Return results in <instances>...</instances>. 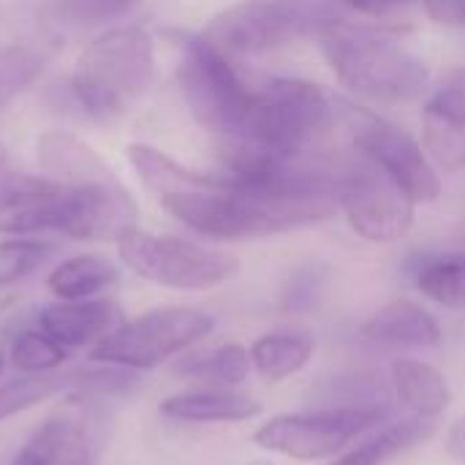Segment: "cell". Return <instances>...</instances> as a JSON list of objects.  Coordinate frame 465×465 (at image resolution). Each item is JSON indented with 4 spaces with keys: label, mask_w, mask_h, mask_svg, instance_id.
Instances as JSON below:
<instances>
[{
    "label": "cell",
    "mask_w": 465,
    "mask_h": 465,
    "mask_svg": "<svg viewBox=\"0 0 465 465\" xmlns=\"http://www.w3.org/2000/svg\"><path fill=\"white\" fill-rule=\"evenodd\" d=\"M319 41L338 82L354 95L379 104H406L428 90L430 71L425 60L392 33L338 22Z\"/></svg>",
    "instance_id": "cell-3"
},
{
    "label": "cell",
    "mask_w": 465,
    "mask_h": 465,
    "mask_svg": "<svg viewBox=\"0 0 465 465\" xmlns=\"http://www.w3.org/2000/svg\"><path fill=\"white\" fill-rule=\"evenodd\" d=\"M125 153H128V161H131L136 177L142 180V185L147 191H153L158 199L169 196V193H180V191L207 188L218 177V174H207V172H193L147 144H131Z\"/></svg>",
    "instance_id": "cell-22"
},
{
    "label": "cell",
    "mask_w": 465,
    "mask_h": 465,
    "mask_svg": "<svg viewBox=\"0 0 465 465\" xmlns=\"http://www.w3.org/2000/svg\"><path fill=\"white\" fill-rule=\"evenodd\" d=\"M346 117L351 123L354 147L392 174L417 204L436 202L441 196V177L430 155L409 131L360 106H346Z\"/></svg>",
    "instance_id": "cell-12"
},
{
    "label": "cell",
    "mask_w": 465,
    "mask_h": 465,
    "mask_svg": "<svg viewBox=\"0 0 465 465\" xmlns=\"http://www.w3.org/2000/svg\"><path fill=\"white\" fill-rule=\"evenodd\" d=\"M425 147L447 172L465 169V68L452 71L425 104Z\"/></svg>",
    "instance_id": "cell-13"
},
{
    "label": "cell",
    "mask_w": 465,
    "mask_h": 465,
    "mask_svg": "<svg viewBox=\"0 0 465 465\" xmlns=\"http://www.w3.org/2000/svg\"><path fill=\"white\" fill-rule=\"evenodd\" d=\"M123 324V311L112 300H57L38 313V327L65 349L95 346Z\"/></svg>",
    "instance_id": "cell-15"
},
{
    "label": "cell",
    "mask_w": 465,
    "mask_h": 465,
    "mask_svg": "<svg viewBox=\"0 0 465 465\" xmlns=\"http://www.w3.org/2000/svg\"><path fill=\"white\" fill-rule=\"evenodd\" d=\"M123 264L139 278L177 292H207L232 281L240 262L223 251L204 248L191 240L128 232L117 242Z\"/></svg>",
    "instance_id": "cell-9"
},
{
    "label": "cell",
    "mask_w": 465,
    "mask_h": 465,
    "mask_svg": "<svg viewBox=\"0 0 465 465\" xmlns=\"http://www.w3.org/2000/svg\"><path fill=\"white\" fill-rule=\"evenodd\" d=\"M253 365H251V354L245 346L240 343H223L218 349H210L204 354L188 357L177 373L180 376H191V379H204L213 381L218 387H240L242 381H248Z\"/></svg>",
    "instance_id": "cell-24"
},
{
    "label": "cell",
    "mask_w": 465,
    "mask_h": 465,
    "mask_svg": "<svg viewBox=\"0 0 465 465\" xmlns=\"http://www.w3.org/2000/svg\"><path fill=\"white\" fill-rule=\"evenodd\" d=\"M134 0H54V14L76 27L104 25L123 16Z\"/></svg>",
    "instance_id": "cell-30"
},
{
    "label": "cell",
    "mask_w": 465,
    "mask_h": 465,
    "mask_svg": "<svg viewBox=\"0 0 465 465\" xmlns=\"http://www.w3.org/2000/svg\"><path fill=\"white\" fill-rule=\"evenodd\" d=\"M161 204L202 237L256 240L330 221L338 210V196L324 191H253L218 172L213 185L161 196Z\"/></svg>",
    "instance_id": "cell-2"
},
{
    "label": "cell",
    "mask_w": 465,
    "mask_h": 465,
    "mask_svg": "<svg viewBox=\"0 0 465 465\" xmlns=\"http://www.w3.org/2000/svg\"><path fill=\"white\" fill-rule=\"evenodd\" d=\"M335 114L327 93L305 79H267L256 87V106L245 139L283 155H302L330 128Z\"/></svg>",
    "instance_id": "cell-11"
},
{
    "label": "cell",
    "mask_w": 465,
    "mask_h": 465,
    "mask_svg": "<svg viewBox=\"0 0 465 465\" xmlns=\"http://www.w3.org/2000/svg\"><path fill=\"white\" fill-rule=\"evenodd\" d=\"M153 76V38L142 27H112L79 52L71 90L90 117L112 123L131 112V106L150 90Z\"/></svg>",
    "instance_id": "cell-4"
},
{
    "label": "cell",
    "mask_w": 465,
    "mask_h": 465,
    "mask_svg": "<svg viewBox=\"0 0 465 465\" xmlns=\"http://www.w3.org/2000/svg\"><path fill=\"white\" fill-rule=\"evenodd\" d=\"M120 278L117 267L98 253H82V256H71L63 264H57L49 278L46 286L57 300H90L101 292H106L109 286H114Z\"/></svg>",
    "instance_id": "cell-23"
},
{
    "label": "cell",
    "mask_w": 465,
    "mask_h": 465,
    "mask_svg": "<svg viewBox=\"0 0 465 465\" xmlns=\"http://www.w3.org/2000/svg\"><path fill=\"white\" fill-rule=\"evenodd\" d=\"M215 330V316L191 308H155L131 322H123L101 343L90 349L95 365H117L128 371H150L172 360L174 354L191 349Z\"/></svg>",
    "instance_id": "cell-8"
},
{
    "label": "cell",
    "mask_w": 465,
    "mask_h": 465,
    "mask_svg": "<svg viewBox=\"0 0 465 465\" xmlns=\"http://www.w3.org/2000/svg\"><path fill=\"white\" fill-rule=\"evenodd\" d=\"M327 286V267L324 264H305L289 275L281 289V311L289 316L308 313L319 305Z\"/></svg>",
    "instance_id": "cell-29"
},
{
    "label": "cell",
    "mask_w": 465,
    "mask_h": 465,
    "mask_svg": "<svg viewBox=\"0 0 465 465\" xmlns=\"http://www.w3.org/2000/svg\"><path fill=\"white\" fill-rule=\"evenodd\" d=\"M444 447H447L450 458H455V460L465 463V417H460V420L450 428Z\"/></svg>",
    "instance_id": "cell-34"
},
{
    "label": "cell",
    "mask_w": 465,
    "mask_h": 465,
    "mask_svg": "<svg viewBox=\"0 0 465 465\" xmlns=\"http://www.w3.org/2000/svg\"><path fill=\"white\" fill-rule=\"evenodd\" d=\"M3 465H46V436H44V430L38 428V430L16 450V455Z\"/></svg>",
    "instance_id": "cell-32"
},
{
    "label": "cell",
    "mask_w": 465,
    "mask_h": 465,
    "mask_svg": "<svg viewBox=\"0 0 465 465\" xmlns=\"http://www.w3.org/2000/svg\"><path fill=\"white\" fill-rule=\"evenodd\" d=\"M390 376L398 403L414 417L439 420L452 403V390L447 376L425 360L398 357L390 365Z\"/></svg>",
    "instance_id": "cell-18"
},
{
    "label": "cell",
    "mask_w": 465,
    "mask_h": 465,
    "mask_svg": "<svg viewBox=\"0 0 465 465\" xmlns=\"http://www.w3.org/2000/svg\"><path fill=\"white\" fill-rule=\"evenodd\" d=\"M136 229V204L123 183L65 185L49 177H11L0 188V234L57 232L71 240L120 242Z\"/></svg>",
    "instance_id": "cell-1"
},
{
    "label": "cell",
    "mask_w": 465,
    "mask_h": 465,
    "mask_svg": "<svg viewBox=\"0 0 465 465\" xmlns=\"http://www.w3.org/2000/svg\"><path fill=\"white\" fill-rule=\"evenodd\" d=\"M390 422L384 406H330L292 414H275L253 433V444L264 452L300 463L332 460L365 433Z\"/></svg>",
    "instance_id": "cell-7"
},
{
    "label": "cell",
    "mask_w": 465,
    "mask_h": 465,
    "mask_svg": "<svg viewBox=\"0 0 465 465\" xmlns=\"http://www.w3.org/2000/svg\"><path fill=\"white\" fill-rule=\"evenodd\" d=\"M411 0H343L346 8H354L360 14H387V11H395L401 5H409Z\"/></svg>",
    "instance_id": "cell-33"
},
{
    "label": "cell",
    "mask_w": 465,
    "mask_h": 465,
    "mask_svg": "<svg viewBox=\"0 0 465 465\" xmlns=\"http://www.w3.org/2000/svg\"><path fill=\"white\" fill-rule=\"evenodd\" d=\"M3 368H5V346L0 341V373H3Z\"/></svg>",
    "instance_id": "cell-35"
},
{
    "label": "cell",
    "mask_w": 465,
    "mask_h": 465,
    "mask_svg": "<svg viewBox=\"0 0 465 465\" xmlns=\"http://www.w3.org/2000/svg\"><path fill=\"white\" fill-rule=\"evenodd\" d=\"M428 16L444 27H465V0H422Z\"/></svg>",
    "instance_id": "cell-31"
},
{
    "label": "cell",
    "mask_w": 465,
    "mask_h": 465,
    "mask_svg": "<svg viewBox=\"0 0 465 465\" xmlns=\"http://www.w3.org/2000/svg\"><path fill=\"white\" fill-rule=\"evenodd\" d=\"M46 68V54L35 46H0V109L22 95Z\"/></svg>",
    "instance_id": "cell-25"
},
{
    "label": "cell",
    "mask_w": 465,
    "mask_h": 465,
    "mask_svg": "<svg viewBox=\"0 0 465 465\" xmlns=\"http://www.w3.org/2000/svg\"><path fill=\"white\" fill-rule=\"evenodd\" d=\"M52 253L49 242L30 237H11L0 242V289L19 283L30 272H35L46 256Z\"/></svg>",
    "instance_id": "cell-28"
},
{
    "label": "cell",
    "mask_w": 465,
    "mask_h": 465,
    "mask_svg": "<svg viewBox=\"0 0 465 465\" xmlns=\"http://www.w3.org/2000/svg\"><path fill=\"white\" fill-rule=\"evenodd\" d=\"M177 82L193 120L218 142L248 136L256 87L248 84L232 57L204 35L183 38Z\"/></svg>",
    "instance_id": "cell-5"
},
{
    "label": "cell",
    "mask_w": 465,
    "mask_h": 465,
    "mask_svg": "<svg viewBox=\"0 0 465 465\" xmlns=\"http://www.w3.org/2000/svg\"><path fill=\"white\" fill-rule=\"evenodd\" d=\"M362 343L392 351H425L444 343L439 319L414 300H392L379 308L360 330Z\"/></svg>",
    "instance_id": "cell-14"
},
{
    "label": "cell",
    "mask_w": 465,
    "mask_h": 465,
    "mask_svg": "<svg viewBox=\"0 0 465 465\" xmlns=\"http://www.w3.org/2000/svg\"><path fill=\"white\" fill-rule=\"evenodd\" d=\"M409 275L417 292L441 305V308H465V253H428L409 264Z\"/></svg>",
    "instance_id": "cell-21"
},
{
    "label": "cell",
    "mask_w": 465,
    "mask_h": 465,
    "mask_svg": "<svg viewBox=\"0 0 465 465\" xmlns=\"http://www.w3.org/2000/svg\"><path fill=\"white\" fill-rule=\"evenodd\" d=\"M433 422L436 420H425V417H406V420H390L384 425H379L376 430L365 433L362 441H354L346 452H341L338 458H332L330 465H384L392 458H398L401 452H406L409 447L425 441L433 433Z\"/></svg>",
    "instance_id": "cell-19"
},
{
    "label": "cell",
    "mask_w": 465,
    "mask_h": 465,
    "mask_svg": "<svg viewBox=\"0 0 465 465\" xmlns=\"http://www.w3.org/2000/svg\"><path fill=\"white\" fill-rule=\"evenodd\" d=\"M161 414L174 422H188V425L248 422L262 414V403L229 387H210V390H188V392L163 398Z\"/></svg>",
    "instance_id": "cell-17"
},
{
    "label": "cell",
    "mask_w": 465,
    "mask_h": 465,
    "mask_svg": "<svg viewBox=\"0 0 465 465\" xmlns=\"http://www.w3.org/2000/svg\"><path fill=\"white\" fill-rule=\"evenodd\" d=\"M65 390L63 376H49V373H25L22 379H14L0 387V422L60 395Z\"/></svg>",
    "instance_id": "cell-27"
},
{
    "label": "cell",
    "mask_w": 465,
    "mask_h": 465,
    "mask_svg": "<svg viewBox=\"0 0 465 465\" xmlns=\"http://www.w3.org/2000/svg\"><path fill=\"white\" fill-rule=\"evenodd\" d=\"M338 204L343 207L349 226L362 240L381 245L406 237L417 213L411 193L357 147L346 161H341Z\"/></svg>",
    "instance_id": "cell-10"
},
{
    "label": "cell",
    "mask_w": 465,
    "mask_h": 465,
    "mask_svg": "<svg viewBox=\"0 0 465 465\" xmlns=\"http://www.w3.org/2000/svg\"><path fill=\"white\" fill-rule=\"evenodd\" d=\"M35 155L44 177L65 185H104L117 183L112 166L79 136L68 131H46L35 142Z\"/></svg>",
    "instance_id": "cell-16"
},
{
    "label": "cell",
    "mask_w": 465,
    "mask_h": 465,
    "mask_svg": "<svg viewBox=\"0 0 465 465\" xmlns=\"http://www.w3.org/2000/svg\"><path fill=\"white\" fill-rule=\"evenodd\" d=\"M248 465H275V463H270V460H251Z\"/></svg>",
    "instance_id": "cell-36"
},
{
    "label": "cell",
    "mask_w": 465,
    "mask_h": 465,
    "mask_svg": "<svg viewBox=\"0 0 465 465\" xmlns=\"http://www.w3.org/2000/svg\"><path fill=\"white\" fill-rule=\"evenodd\" d=\"M343 0H237L202 33L229 57L262 54L308 35H322L341 19Z\"/></svg>",
    "instance_id": "cell-6"
},
{
    "label": "cell",
    "mask_w": 465,
    "mask_h": 465,
    "mask_svg": "<svg viewBox=\"0 0 465 465\" xmlns=\"http://www.w3.org/2000/svg\"><path fill=\"white\" fill-rule=\"evenodd\" d=\"M8 360L22 373H49L68 360V349L52 341L38 327V330H25L14 338L8 349Z\"/></svg>",
    "instance_id": "cell-26"
},
{
    "label": "cell",
    "mask_w": 465,
    "mask_h": 465,
    "mask_svg": "<svg viewBox=\"0 0 465 465\" xmlns=\"http://www.w3.org/2000/svg\"><path fill=\"white\" fill-rule=\"evenodd\" d=\"M313 351H316V341L308 332H292V330L259 335L248 349L253 371L267 384H281L297 376L313 360Z\"/></svg>",
    "instance_id": "cell-20"
}]
</instances>
